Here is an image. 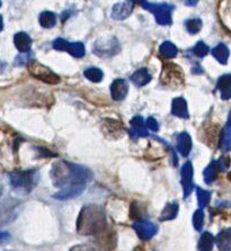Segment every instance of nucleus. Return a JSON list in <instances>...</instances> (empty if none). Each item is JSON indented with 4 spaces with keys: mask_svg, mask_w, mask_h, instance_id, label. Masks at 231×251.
Instances as JSON below:
<instances>
[{
    "mask_svg": "<svg viewBox=\"0 0 231 251\" xmlns=\"http://www.w3.org/2000/svg\"><path fill=\"white\" fill-rule=\"evenodd\" d=\"M53 185L60 191L53 198L66 200L81 195L88 182L92 181L93 173L88 168L62 160L53 163L50 171Z\"/></svg>",
    "mask_w": 231,
    "mask_h": 251,
    "instance_id": "nucleus-1",
    "label": "nucleus"
},
{
    "mask_svg": "<svg viewBox=\"0 0 231 251\" xmlns=\"http://www.w3.org/2000/svg\"><path fill=\"white\" fill-rule=\"evenodd\" d=\"M106 216L98 205H86L81 209L77 220V232L82 235L102 234L106 231Z\"/></svg>",
    "mask_w": 231,
    "mask_h": 251,
    "instance_id": "nucleus-2",
    "label": "nucleus"
},
{
    "mask_svg": "<svg viewBox=\"0 0 231 251\" xmlns=\"http://www.w3.org/2000/svg\"><path fill=\"white\" fill-rule=\"evenodd\" d=\"M38 173L35 169L16 170L8 174V180L14 191L21 195L32 192L34 186L38 184Z\"/></svg>",
    "mask_w": 231,
    "mask_h": 251,
    "instance_id": "nucleus-3",
    "label": "nucleus"
},
{
    "mask_svg": "<svg viewBox=\"0 0 231 251\" xmlns=\"http://www.w3.org/2000/svg\"><path fill=\"white\" fill-rule=\"evenodd\" d=\"M139 3L143 7L144 9L149 10V12L154 14L156 21L159 25H164V26L172 25L173 23L172 14L174 12L175 7L171 5V3H167V2L154 3L150 1H140Z\"/></svg>",
    "mask_w": 231,
    "mask_h": 251,
    "instance_id": "nucleus-4",
    "label": "nucleus"
},
{
    "mask_svg": "<svg viewBox=\"0 0 231 251\" xmlns=\"http://www.w3.org/2000/svg\"><path fill=\"white\" fill-rule=\"evenodd\" d=\"M120 51V42L112 35L100 37L93 44V52L99 58H111V56L116 55Z\"/></svg>",
    "mask_w": 231,
    "mask_h": 251,
    "instance_id": "nucleus-5",
    "label": "nucleus"
},
{
    "mask_svg": "<svg viewBox=\"0 0 231 251\" xmlns=\"http://www.w3.org/2000/svg\"><path fill=\"white\" fill-rule=\"evenodd\" d=\"M160 80L162 85L167 86L169 88H179L185 82V77L177 64L166 63L162 67Z\"/></svg>",
    "mask_w": 231,
    "mask_h": 251,
    "instance_id": "nucleus-6",
    "label": "nucleus"
},
{
    "mask_svg": "<svg viewBox=\"0 0 231 251\" xmlns=\"http://www.w3.org/2000/svg\"><path fill=\"white\" fill-rule=\"evenodd\" d=\"M27 69L32 77L45 82V84L57 85L60 82V77L57 73H54L50 68L38 62V61H30L27 63Z\"/></svg>",
    "mask_w": 231,
    "mask_h": 251,
    "instance_id": "nucleus-7",
    "label": "nucleus"
},
{
    "mask_svg": "<svg viewBox=\"0 0 231 251\" xmlns=\"http://www.w3.org/2000/svg\"><path fill=\"white\" fill-rule=\"evenodd\" d=\"M52 46L57 51H68L72 56L80 59L86 54L85 45L81 42H68L63 38H57L52 43Z\"/></svg>",
    "mask_w": 231,
    "mask_h": 251,
    "instance_id": "nucleus-8",
    "label": "nucleus"
},
{
    "mask_svg": "<svg viewBox=\"0 0 231 251\" xmlns=\"http://www.w3.org/2000/svg\"><path fill=\"white\" fill-rule=\"evenodd\" d=\"M193 166L191 161H186L180 170V178H182V186H183V194L184 198H187L193 192Z\"/></svg>",
    "mask_w": 231,
    "mask_h": 251,
    "instance_id": "nucleus-9",
    "label": "nucleus"
},
{
    "mask_svg": "<svg viewBox=\"0 0 231 251\" xmlns=\"http://www.w3.org/2000/svg\"><path fill=\"white\" fill-rule=\"evenodd\" d=\"M132 227L135 230L139 238L141 240H146V241L147 240H150L151 238H154L158 231V228L156 227V224H154L153 222H149V221L140 220L138 222H135Z\"/></svg>",
    "mask_w": 231,
    "mask_h": 251,
    "instance_id": "nucleus-10",
    "label": "nucleus"
},
{
    "mask_svg": "<svg viewBox=\"0 0 231 251\" xmlns=\"http://www.w3.org/2000/svg\"><path fill=\"white\" fill-rule=\"evenodd\" d=\"M135 1H118L115 3L112 8V18L116 20H123L131 15L133 7H135Z\"/></svg>",
    "mask_w": 231,
    "mask_h": 251,
    "instance_id": "nucleus-11",
    "label": "nucleus"
},
{
    "mask_svg": "<svg viewBox=\"0 0 231 251\" xmlns=\"http://www.w3.org/2000/svg\"><path fill=\"white\" fill-rule=\"evenodd\" d=\"M130 125H131V128H130L129 133L131 139L135 140L139 138H146V136L149 135L146 128L147 125H144L143 118L141 116L138 115L133 117L131 122H130Z\"/></svg>",
    "mask_w": 231,
    "mask_h": 251,
    "instance_id": "nucleus-12",
    "label": "nucleus"
},
{
    "mask_svg": "<svg viewBox=\"0 0 231 251\" xmlns=\"http://www.w3.org/2000/svg\"><path fill=\"white\" fill-rule=\"evenodd\" d=\"M129 92V86L124 79H115L111 85V96L114 100H123Z\"/></svg>",
    "mask_w": 231,
    "mask_h": 251,
    "instance_id": "nucleus-13",
    "label": "nucleus"
},
{
    "mask_svg": "<svg viewBox=\"0 0 231 251\" xmlns=\"http://www.w3.org/2000/svg\"><path fill=\"white\" fill-rule=\"evenodd\" d=\"M216 89L220 91L221 98L228 100L231 98V73L223 74L216 81Z\"/></svg>",
    "mask_w": 231,
    "mask_h": 251,
    "instance_id": "nucleus-14",
    "label": "nucleus"
},
{
    "mask_svg": "<svg viewBox=\"0 0 231 251\" xmlns=\"http://www.w3.org/2000/svg\"><path fill=\"white\" fill-rule=\"evenodd\" d=\"M14 44L19 52L27 53L32 48V38L25 32H18L14 36Z\"/></svg>",
    "mask_w": 231,
    "mask_h": 251,
    "instance_id": "nucleus-15",
    "label": "nucleus"
},
{
    "mask_svg": "<svg viewBox=\"0 0 231 251\" xmlns=\"http://www.w3.org/2000/svg\"><path fill=\"white\" fill-rule=\"evenodd\" d=\"M176 148H177V151L183 157H189L191 150H192V139H191L187 132H183V133L178 134Z\"/></svg>",
    "mask_w": 231,
    "mask_h": 251,
    "instance_id": "nucleus-16",
    "label": "nucleus"
},
{
    "mask_svg": "<svg viewBox=\"0 0 231 251\" xmlns=\"http://www.w3.org/2000/svg\"><path fill=\"white\" fill-rule=\"evenodd\" d=\"M172 114L179 118H189L187 103L183 97H176L172 103Z\"/></svg>",
    "mask_w": 231,
    "mask_h": 251,
    "instance_id": "nucleus-17",
    "label": "nucleus"
},
{
    "mask_svg": "<svg viewBox=\"0 0 231 251\" xmlns=\"http://www.w3.org/2000/svg\"><path fill=\"white\" fill-rule=\"evenodd\" d=\"M215 243L220 251H231V228L219 232L215 236Z\"/></svg>",
    "mask_w": 231,
    "mask_h": 251,
    "instance_id": "nucleus-18",
    "label": "nucleus"
},
{
    "mask_svg": "<svg viewBox=\"0 0 231 251\" xmlns=\"http://www.w3.org/2000/svg\"><path fill=\"white\" fill-rule=\"evenodd\" d=\"M130 79L136 87H143V86L149 84L153 77H151V73L147 68H141V69L136 70Z\"/></svg>",
    "mask_w": 231,
    "mask_h": 251,
    "instance_id": "nucleus-19",
    "label": "nucleus"
},
{
    "mask_svg": "<svg viewBox=\"0 0 231 251\" xmlns=\"http://www.w3.org/2000/svg\"><path fill=\"white\" fill-rule=\"evenodd\" d=\"M219 173H220V167H219L218 161L212 160L210 164H209V166L205 168L203 171V177H204L205 184H208V185L213 184V182L216 180V178H218Z\"/></svg>",
    "mask_w": 231,
    "mask_h": 251,
    "instance_id": "nucleus-20",
    "label": "nucleus"
},
{
    "mask_svg": "<svg viewBox=\"0 0 231 251\" xmlns=\"http://www.w3.org/2000/svg\"><path fill=\"white\" fill-rule=\"evenodd\" d=\"M220 148L222 151L228 152L231 151V122L227 121V124L223 127L221 132V138H220Z\"/></svg>",
    "mask_w": 231,
    "mask_h": 251,
    "instance_id": "nucleus-21",
    "label": "nucleus"
},
{
    "mask_svg": "<svg viewBox=\"0 0 231 251\" xmlns=\"http://www.w3.org/2000/svg\"><path fill=\"white\" fill-rule=\"evenodd\" d=\"M178 209H179L178 203H176V202L166 204V206L164 207V210H162V212L160 214L159 221L165 222V221L174 220V218H176V216H177V214H178Z\"/></svg>",
    "mask_w": 231,
    "mask_h": 251,
    "instance_id": "nucleus-22",
    "label": "nucleus"
},
{
    "mask_svg": "<svg viewBox=\"0 0 231 251\" xmlns=\"http://www.w3.org/2000/svg\"><path fill=\"white\" fill-rule=\"evenodd\" d=\"M211 54L213 55L221 64H227L230 52H229L228 46L223 44V43H220V44H218L215 48L211 50Z\"/></svg>",
    "mask_w": 231,
    "mask_h": 251,
    "instance_id": "nucleus-23",
    "label": "nucleus"
},
{
    "mask_svg": "<svg viewBox=\"0 0 231 251\" xmlns=\"http://www.w3.org/2000/svg\"><path fill=\"white\" fill-rule=\"evenodd\" d=\"M215 242L214 236L210 232H203L198 240V250L200 251H212Z\"/></svg>",
    "mask_w": 231,
    "mask_h": 251,
    "instance_id": "nucleus-24",
    "label": "nucleus"
},
{
    "mask_svg": "<svg viewBox=\"0 0 231 251\" xmlns=\"http://www.w3.org/2000/svg\"><path fill=\"white\" fill-rule=\"evenodd\" d=\"M38 21L43 28H52L57 24V15L52 12H43L38 17Z\"/></svg>",
    "mask_w": 231,
    "mask_h": 251,
    "instance_id": "nucleus-25",
    "label": "nucleus"
},
{
    "mask_svg": "<svg viewBox=\"0 0 231 251\" xmlns=\"http://www.w3.org/2000/svg\"><path fill=\"white\" fill-rule=\"evenodd\" d=\"M159 52L162 56H165V58L173 59L177 55L178 50L175 46V44H173L172 42H164L160 45Z\"/></svg>",
    "mask_w": 231,
    "mask_h": 251,
    "instance_id": "nucleus-26",
    "label": "nucleus"
},
{
    "mask_svg": "<svg viewBox=\"0 0 231 251\" xmlns=\"http://www.w3.org/2000/svg\"><path fill=\"white\" fill-rule=\"evenodd\" d=\"M196 195H197V202L198 206H200L201 210L205 209L209 205L211 199V192L205 191V189H202L200 187H196Z\"/></svg>",
    "mask_w": 231,
    "mask_h": 251,
    "instance_id": "nucleus-27",
    "label": "nucleus"
},
{
    "mask_svg": "<svg viewBox=\"0 0 231 251\" xmlns=\"http://www.w3.org/2000/svg\"><path fill=\"white\" fill-rule=\"evenodd\" d=\"M84 76L92 82H99L104 77L103 71L98 68H88L84 71Z\"/></svg>",
    "mask_w": 231,
    "mask_h": 251,
    "instance_id": "nucleus-28",
    "label": "nucleus"
},
{
    "mask_svg": "<svg viewBox=\"0 0 231 251\" xmlns=\"http://www.w3.org/2000/svg\"><path fill=\"white\" fill-rule=\"evenodd\" d=\"M203 23L200 18H191L185 21V27L190 34H197L202 30Z\"/></svg>",
    "mask_w": 231,
    "mask_h": 251,
    "instance_id": "nucleus-29",
    "label": "nucleus"
},
{
    "mask_svg": "<svg viewBox=\"0 0 231 251\" xmlns=\"http://www.w3.org/2000/svg\"><path fill=\"white\" fill-rule=\"evenodd\" d=\"M204 224V212L203 210L198 209L193 214V227L196 231H201Z\"/></svg>",
    "mask_w": 231,
    "mask_h": 251,
    "instance_id": "nucleus-30",
    "label": "nucleus"
},
{
    "mask_svg": "<svg viewBox=\"0 0 231 251\" xmlns=\"http://www.w3.org/2000/svg\"><path fill=\"white\" fill-rule=\"evenodd\" d=\"M209 52H210V48H209V46L202 41L197 42L196 45L194 46L193 49V53L196 56H198V58H204L205 55H208Z\"/></svg>",
    "mask_w": 231,
    "mask_h": 251,
    "instance_id": "nucleus-31",
    "label": "nucleus"
},
{
    "mask_svg": "<svg viewBox=\"0 0 231 251\" xmlns=\"http://www.w3.org/2000/svg\"><path fill=\"white\" fill-rule=\"evenodd\" d=\"M218 163H219L220 170L226 171L230 167V158L229 157H226V156H222L218 160Z\"/></svg>",
    "mask_w": 231,
    "mask_h": 251,
    "instance_id": "nucleus-32",
    "label": "nucleus"
},
{
    "mask_svg": "<svg viewBox=\"0 0 231 251\" xmlns=\"http://www.w3.org/2000/svg\"><path fill=\"white\" fill-rule=\"evenodd\" d=\"M146 124H147V127L150 128L153 132L159 131V124H158V122L154 120V117H148Z\"/></svg>",
    "mask_w": 231,
    "mask_h": 251,
    "instance_id": "nucleus-33",
    "label": "nucleus"
},
{
    "mask_svg": "<svg viewBox=\"0 0 231 251\" xmlns=\"http://www.w3.org/2000/svg\"><path fill=\"white\" fill-rule=\"evenodd\" d=\"M70 251H97V250L92 248V247L89 246H77V247H74Z\"/></svg>",
    "mask_w": 231,
    "mask_h": 251,
    "instance_id": "nucleus-34",
    "label": "nucleus"
},
{
    "mask_svg": "<svg viewBox=\"0 0 231 251\" xmlns=\"http://www.w3.org/2000/svg\"><path fill=\"white\" fill-rule=\"evenodd\" d=\"M184 3H185V5H189V6H195L197 1H185Z\"/></svg>",
    "mask_w": 231,
    "mask_h": 251,
    "instance_id": "nucleus-35",
    "label": "nucleus"
},
{
    "mask_svg": "<svg viewBox=\"0 0 231 251\" xmlns=\"http://www.w3.org/2000/svg\"><path fill=\"white\" fill-rule=\"evenodd\" d=\"M133 251H144V249L142 248V247H136L135 249H133Z\"/></svg>",
    "mask_w": 231,
    "mask_h": 251,
    "instance_id": "nucleus-36",
    "label": "nucleus"
},
{
    "mask_svg": "<svg viewBox=\"0 0 231 251\" xmlns=\"http://www.w3.org/2000/svg\"><path fill=\"white\" fill-rule=\"evenodd\" d=\"M228 121H230V122H231V110H230V113H229V117H228Z\"/></svg>",
    "mask_w": 231,
    "mask_h": 251,
    "instance_id": "nucleus-37",
    "label": "nucleus"
}]
</instances>
